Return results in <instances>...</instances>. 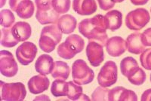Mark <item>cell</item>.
Returning a JSON list of instances; mask_svg holds the SVG:
<instances>
[{
    "label": "cell",
    "mask_w": 151,
    "mask_h": 101,
    "mask_svg": "<svg viewBox=\"0 0 151 101\" xmlns=\"http://www.w3.org/2000/svg\"><path fill=\"white\" fill-rule=\"evenodd\" d=\"M78 28L80 33L91 41H98L102 46L106 44L107 28L102 15L97 14L91 18L82 20L79 23Z\"/></svg>",
    "instance_id": "1"
},
{
    "label": "cell",
    "mask_w": 151,
    "mask_h": 101,
    "mask_svg": "<svg viewBox=\"0 0 151 101\" xmlns=\"http://www.w3.org/2000/svg\"><path fill=\"white\" fill-rule=\"evenodd\" d=\"M62 33L57 25H51L42 29L39 44L43 51L50 53L53 51L62 39Z\"/></svg>",
    "instance_id": "2"
},
{
    "label": "cell",
    "mask_w": 151,
    "mask_h": 101,
    "mask_svg": "<svg viewBox=\"0 0 151 101\" xmlns=\"http://www.w3.org/2000/svg\"><path fill=\"white\" fill-rule=\"evenodd\" d=\"M84 45V41L80 36L72 34L68 36L65 41L58 46L57 53L61 57L69 59L81 52Z\"/></svg>",
    "instance_id": "3"
},
{
    "label": "cell",
    "mask_w": 151,
    "mask_h": 101,
    "mask_svg": "<svg viewBox=\"0 0 151 101\" xmlns=\"http://www.w3.org/2000/svg\"><path fill=\"white\" fill-rule=\"evenodd\" d=\"M1 100L23 101L27 93L24 84L21 82L6 83L0 80Z\"/></svg>",
    "instance_id": "4"
},
{
    "label": "cell",
    "mask_w": 151,
    "mask_h": 101,
    "mask_svg": "<svg viewBox=\"0 0 151 101\" xmlns=\"http://www.w3.org/2000/svg\"><path fill=\"white\" fill-rule=\"evenodd\" d=\"M150 16L148 11L142 9L132 11L127 15L125 24L130 29L139 30L142 29L149 22Z\"/></svg>",
    "instance_id": "5"
},
{
    "label": "cell",
    "mask_w": 151,
    "mask_h": 101,
    "mask_svg": "<svg viewBox=\"0 0 151 101\" xmlns=\"http://www.w3.org/2000/svg\"><path fill=\"white\" fill-rule=\"evenodd\" d=\"M0 69L1 73L7 77L15 76L18 71V66L12 53L9 51H0Z\"/></svg>",
    "instance_id": "6"
},
{
    "label": "cell",
    "mask_w": 151,
    "mask_h": 101,
    "mask_svg": "<svg viewBox=\"0 0 151 101\" xmlns=\"http://www.w3.org/2000/svg\"><path fill=\"white\" fill-rule=\"evenodd\" d=\"M37 51V47L34 44L30 42H25L17 48L16 57L21 64L27 65L33 61Z\"/></svg>",
    "instance_id": "7"
},
{
    "label": "cell",
    "mask_w": 151,
    "mask_h": 101,
    "mask_svg": "<svg viewBox=\"0 0 151 101\" xmlns=\"http://www.w3.org/2000/svg\"><path fill=\"white\" fill-rule=\"evenodd\" d=\"M9 4L11 9L22 18H29L34 14V6L31 0H9Z\"/></svg>",
    "instance_id": "8"
},
{
    "label": "cell",
    "mask_w": 151,
    "mask_h": 101,
    "mask_svg": "<svg viewBox=\"0 0 151 101\" xmlns=\"http://www.w3.org/2000/svg\"><path fill=\"white\" fill-rule=\"evenodd\" d=\"M50 84L49 79L45 75L40 74L32 77L27 85L30 92L34 94H37L47 90Z\"/></svg>",
    "instance_id": "9"
},
{
    "label": "cell",
    "mask_w": 151,
    "mask_h": 101,
    "mask_svg": "<svg viewBox=\"0 0 151 101\" xmlns=\"http://www.w3.org/2000/svg\"><path fill=\"white\" fill-rule=\"evenodd\" d=\"M126 41L120 36H115L109 39L106 43V50L108 53L113 56H119L126 51Z\"/></svg>",
    "instance_id": "10"
},
{
    "label": "cell",
    "mask_w": 151,
    "mask_h": 101,
    "mask_svg": "<svg viewBox=\"0 0 151 101\" xmlns=\"http://www.w3.org/2000/svg\"><path fill=\"white\" fill-rule=\"evenodd\" d=\"M127 48L128 51L135 54H139L145 50V46L143 44L141 33L135 32L128 36L126 39Z\"/></svg>",
    "instance_id": "11"
},
{
    "label": "cell",
    "mask_w": 151,
    "mask_h": 101,
    "mask_svg": "<svg viewBox=\"0 0 151 101\" xmlns=\"http://www.w3.org/2000/svg\"><path fill=\"white\" fill-rule=\"evenodd\" d=\"M53 59L47 54L41 55L37 60L35 64L36 71L41 74L46 75L51 73L54 66Z\"/></svg>",
    "instance_id": "12"
},
{
    "label": "cell",
    "mask_w": 151,
    "mask_h": 101,
    "mask_svg": "<svg viewBox=\"0 0 151 101\" xmlns=\"http://www.w3.org/2000/svg\"><path fill=\"white\" fill-rule=\"evenodd\" d=\"M73 7L77 13L81 15H90L94 13L97 9L93 0H74Z\"/></svg>",
    "instance_id": "13"
},
{
    "label": "cell",
    "mask_w": 151,
    "mask_h": 101,
    "mask_svg": "<svg viewBox=\"0 0 151 101\" xmlns=\"http://www.w3.org/2000/svg\"><path fill=\"white\" fill-rule=\"evenodd\" d=\"M122 15L116 10L108 12L104 16V22L107 29L112 31L118 29L122 24Z\"/></svg>",
    "instance_id": "14"
},
{
    "label": "cell",
    "mask_w": 151,
    "mask_h": 101,
    "mask_svg": "<svg viewBox=\"0 0 151 101\" xmlns=\"http://www.w3.org/2000/svg\"><path fill=\"white\" fill-rule=\"evenodd\" d=\"M77 23L76 19L74 17L66 14L59 17L57 22V26L62 33L69 34L74 31Z\"/></svg>",
    "instance_id": "15"
},
{
    "label": "cell",
    "mask_w": 151,
    "mask_h": 101,
    "mask_svg": "<svg viewBox=\"0 0 151 101\" xmlns=\"http://www.w3.org/2000/svg\"><path fill=\"white\" fill-rule=\"evenodd\" d=\"M140 68L136 60L132 57H125L121 62V72L127 78L134 75Z\"/></svg>",
    "instance_id": "16"
},
{
    "label": "cell",
    "mask_w": 151,
    "mask_h": 101,
    "mask_svg": "<svg viewBox=\"0 0 151 101\" xmlns=\"http://www.w3.org/2000/svg\"><path fill=\"white\" fill-rule=\"evenodd\" d=\"M14 33L19 42L24 41L30 37L31 28L30 25L24 21H18L12 26Z\"/></svg>",
    "instance_id": "17"
},
{
    "label": "cell",
    "mask_w": 151,
    "mask_h": 101,
    "mask_svg": "<svg viewBox=\"0 0 151 101\" xmlns=\"http://www.w3.org/2000/svg\"><path fill=\"white\" fill-rule=\"evenodd\" d=\"M19 42L15 35L12 27L1 30L0 44L7 48L13 47Z\"/></svg>",
    "instance_id": "18"
},
{
    "label": "cell",
    "mask_w": 151,
    "mask_h": 101,
    "mask_svg": "<svg viewBox=\"0 0 151 101\" xmlns=\"http://www.w3.org/2000/svg\"><path fill=\"white\" fill-rule=\"evenodd\" d=\"M50 90L52 95L55 97L68 96L70 91L69 82L56 79L53 82Z\"/></svg>",
    "instance_id": "19"
},
{
    "label": "cell",
    "mask_w": 151,
    "mask_h": 101,
    "mask_svg": "<svg viewBox=\"0 0 151 101\" xmlns=\"http://www.w3.org/2000/svg\"><path fill=\"white\" fill-rule=\"evenodd\" d=\"M69 68L67 64L62 61L54 62L51 74L54 78L63 80H66L69 74Z\"/></svg>",
    "instance_id": "20"
},
{
    "label": "cell",
    "mask_w": 151,
    "mask_h": 101,
    "mask_svg": "<svg viewBox=\"0 0 151 101\" xmlns=\"http://www.w3.org/2000/svg\"><path fill=\"white\" fill-rule=\"evenodd\" d=\"M102 45L94 41H91L86 49V54L89 59H102L104 53Z\"/></svg>",
    "instance_id": "21"
},
{
    "label": "cell",
    "mask_w": 151,
    "mask_h": 101,
    "mask_svg": "<svg viewBox=\"0 0 151 101\" xmlns=\"http://www.w3.org/2000/svg\"><path fill=\"white\" fill-rule=\"evenodd\" d=\"M116 98L118 100L137 101V97L134 92L122 87H118L115 89Z\"/></svg>",
    "instance_id": "22"
},
{
    "label": "cell",
    "mask_w": 151,
    "mask_h": 101,
    "mask_svg": "<svg viewBox=\"0 0 151 101\" xmlns=\"http://www.w3.org/2000/svg\"><path fill=\"white\" fill-rule=\"evenodd\" d=\"M1 25L5 28L12 26L15 21L14 16L11 10L4 9L0 11Z\"/></svg>",
    "instance_id": "23"
},
{
    "label": "cell",
    "mask_w": 151,
    "mask_h": 101,
    "mask_svg": "<svg viewBox=\"0 0 151 101\" xmlns=\"http://www.w3.org/2000/svg\"><path fill=\"white\" fill-rule=\"evenodd\" d=\"M53 0H35L37 7L36 13L46 14L52 12L55 10L52 5Z\"/></svg>",
    "instance_id": "24"
},
{
    "label": "cell",
    "mask_w": 151,
    "mask_h": 101,
    "mask_svg": "<svg viewBox=\"0 0 151 101\" xmlns=\"http://www.w3.org/2000/svg\"><path fill=\"white\" fill-rule=\"evenodd\" d=\"M70 0H53L52 5L55 10L59 14L67 13L70 7Z\"/></svg>",
    "instance_id": "25"
},
{
    "label": "cell",
    "mask_w": 151,
    "mask_h": 101,
    "mask_svg": "<svg viewBox=\"0 0 151 101\" xmlns=\"http://www.w3.org/2000/svg\"><path fill=\"white\" fill-rule=\"evenodd\" d=\"M142 66L145 69L151 70V48L145 50L140 56Z\"/></svg>",
    "instance_id": "26"
},
{
    "label": "cell",
    "mask_w": 151,
    "mask_h": 101,
    "mask_svg": "<svg viewBox=\"0 0 151 101\" xmlns=\"http://www.w3.org/2000/svg\"><path fill=\"white\" fill-rule=\"evenodd\" d=\"M146 74L141 68L139 71L134 75L128 78L132 84L136 85L142 84L146 79Z\"/></svg>",
    "instance_id": "27"
},
{
    "label": "cell",
    "mask_w": 151,
    "mask_h": 101,
    "mask_svg": "<svg viewBox=\"0 0 151 101\" xmlns=\"http://www.w3.org/2000/svg\"><path fill=\"white\" fill-rule=\"evenodd\" d=\"M142 41L145 46H151V28L145 30L141 34Z\"/></svg>",
    "instance_id": "28"
},
{
    "label": "cell",
    "mask_w": 151,
    "mask_h": 101,
    "mask_svg": "<svg viewBox=\"0 0 151 101\" xmlns=\"http://www.w3.org/2000/svg\"><path fill=\"white\" fill-rule=\"evenodd\" d=\"M100 8L104 10H108L112 8L114 3L113 0H98Z\"/></svg>",
    "instance_id": "29"
},
{
    "label": "cell",
    "mask_w": 151,
    "mask_h": 101,
    "mask_svg": "<svg viewBox=\"0 0 151 101\" xmlns=\"http://www.w3.org/2000/svg\"><path fill=\"white\" fill-rule=\"evenodd\" d=\"M141 100L151 101V88L145 90L142 95Z\"/></svg>",
    "instance_id": "30"
},
{
    "label": "cell",
    "mask_w": 151,
    "mask_h": 101,
    "mask_svg": "<svg viewBox=\"0 0 151 101\" xmlns=\"http://www.w3.org/2000/svg\"><path fill=\"white\" fill-rule=\"evenodd\" d=\"M41 99H44L45 100H50L49 97L45 95H41L36 97L33 100H40Z\"/></svg>",
    "instance_id": "31"
},
{
    "label": "cell",
    "mask_w": 151,
    "mask_h": 101,
    "mask_svg": "<svg viewBox=\"0 0 151 101\" xmlns=\"http://www.w3.org/2000/svg\"><path fill=\"white\" fill-rule=\"evenodd\" d=\"M6 0H0V8H1L5 4Z\"/></svg>",
    "instance_id": "32"
},
{
    "label": "cell",
    "mask_w": 151,
    "mask_h": 101,
    "mask_svg": "<svg viewBox=\"0 0 151 101\" xmlns=\"http://www.w3.org/2000/svg\"><path fill=\"white\" fill-rule=\"evenodd\" d=\"M150 82H151V74H150Z\"/></svg>",
    "instance_id": "33"
},
{
    "label": "cell",
    "mask_w": 151,
    "mask_h": 101,
    "mask_svg": "<svg viewBox=\"0 0 151 101\" xmlns=\"http://www.w3.org/2000/svg\"></svg>",
    "instance_id": "34"
}]
</instances>
